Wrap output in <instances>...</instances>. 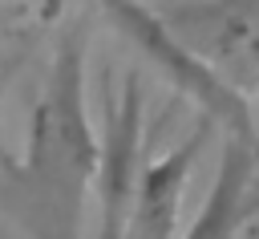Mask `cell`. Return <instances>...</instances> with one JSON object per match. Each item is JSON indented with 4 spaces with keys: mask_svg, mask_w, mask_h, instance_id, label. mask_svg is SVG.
<instances>
[{
    "mask_svg": "<svg viewBox=\"0 0 259 239\" xmlns=\"http://www.w3.org/2000/svg\"><path fill=\"white\" fill-rule=\"evenodd\" d=\"M85 24L61 32L24 150L0 146V211L24 239H85V203L101 162V134L85 105Z\"/></svg>",
    "mask_w": 259,
    "mask_h": 239,
    "instance_id": "cell-1",
    "label": "cell"
},
{
    "mask_svg": "<svg viewBox=\"0 0 259 239\" xmlns=\"http://www.w3.org/2000/svg\"><path fill=\"white\" fill-rule=\"evenodd\" d=\"M105 20L113 24V32L178 93L186 97L198 117L214 122V130L223 138H243V142H259L255 130V113L247 93L223 73L214 69L202 53H194L170 24L162 12L146 8L142 0H101Z\"/></svg>",
    "mask_w": 259,
    "mask_h": 239,
    "instance_id": "cell-2",
    "label": "cell"
},
{
    "mask_svg": "<svg viewBox=\"0 0 259 239\" xmlns=\"http://www.w3.org/2000/svg\"><path fill=\"white\" fill-rule=\"evenodd\" d=\"M142 81L138 73H125L121 89L105 81L101 93V162H97V231L93 239H125L130 235V211L142 178Z\"/></svg>",
    "mask_w": 259,
    "mask_h": 239,
    "instance_id": "cell-3",
    "label": "cell"
},
{
    "mask_svg": "<svg viewBox=\"0 0 259 239\" xmlns=\"http://www.w3.org/2000/svg\"><path fill=\"white\" fill-rule=\"evenodd\" d=\"M162 16L239 89H259V0H178Z\"/></svg>",
    "mask_w": 259,
    "mask_h": 239,
    "instance_id": "cell-4",
    "label": "cell"
},
{
    "mask_svg": "<svg viewBox=\"0 0 259 239\" xmlns=\"http://www.w3.org/2000/svg\"><path fill=\"white\" fill-rule=\"evenodd\" d=\"M210 134H214V122L194 117V130L174 150H166L162 158L142 166L134 211H130V235L125 239H174L186 182H190L202 150L210 146Z\"/></svg>",
    "mask_w": 259,
    "mask_h": 239,
    "instance_id": "cell-5",
    "label": "cell"
},
{
    "mask_svg": "<svg viewBox=\"0 0 259 239\" xmlns=\"http://www.w3.org/2000/svg\"><path fill=\"white\" fill-rule=\"evenodd\" d=\"M259 142L223 138V158L202 198L198 215L182 231V239H239L247 223L259 215Z\"/></svg>",
    "mask_w": 259,
    "mask_h": 239,
    "instance_id": "cell-6",
    "label": "cell"
}]
</instances>
